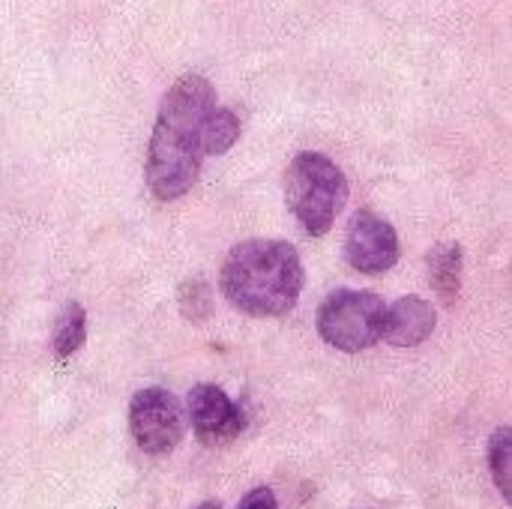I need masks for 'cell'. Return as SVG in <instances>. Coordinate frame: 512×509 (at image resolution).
<instances>
[{
	"label": "cell",
	"instance_id": "cell-13",
	"mask_svg": "<svg viewBox=\"0 0 512 509\" xmlns=\"http://www.w3.org/2000/svg\"><path fill=\"white\" fill-rule=\"evenodd\" d=\"M489 468L492 480L501 492V498L510 504L512 501V429L501 426L489 438Z\"/></svg>",
	"mask_w": 512,
	"mask_h": 509
},
{
	"label": "cell",
	"instance_id": "cell-10",
	"mask_svg": "<svg viewBox=\"0 0 512 509\" xmlns=\"http://www.w3.org/2000/svg\"><path fill=\"white\" fill-rule=\"evenodd\" d=\"M87 342V312L81 303H66L57 318H54V330H51V348L57 360H69L72 354H78Z\"/></svg>",
	"mask_w": 512,
	"mask_h": 509
},
{
	"label": "cell",
	"instance_id": "cell-11",
	"mask_svg": "<svg viewBox=\"0 0 512 509\" xmlns=\"http://www.w3.org/2000/svg\"><path fill=\"white\" fill-rule=\"evenodd\" d=\"M240 132H243L240 117L231 108L216 105L204 123V156H225L237 144Z\"/></svg>",
	"mask_w": 512,
	"mask_h": 509
},
{
	"label": "cell",
	"instance_id": "cell-2",
	"mask_svg": "<svg viewBox=\"0 0 512 509\" xmlns=\"http://www.w3.org/2000/svg\"><path fill=\"white\" fill-rule=\"evenodd\" d=\"M219 288L225 300L249 318H285L303 291L300 255L288 240H243L225 255Z\"/></svg>",
	"mask_w": 512,
	"mask_h": 509
},
{
	"label": "cell",
	"instance_id": "cell-4",
	"mask_svg": "<svg viewBox=\"0 0 512 509\" xmlns=\"http://www.w3.org/2000/svg\"><path fill=\"white\" fill-rule=\"evenodd\" d=\"M384 315H387V303L378 294L339 288L330 297H324V303L318 306L315 327L330 348L342 354H360L381 342Z\"/></svg>",
	"mask_w": 512,
	"mask_h": 509
},
{
	"label": "cell",
	"instance_id": "cell-15",
	"mask_svg": "<svg viewBox=\"0 0 512 509\" xmlns=\"http://www.w3.org/2000/svg\"><path fill=\"white\" fill-rule=\"evenodd\" d=\"M195 509H222V504L219 501H204V504H198Z\"/></svg>",
	"mask_w": 512,
	"mask_h": 509
},
{
	"label": "cell",
	"instance_id": "cell-8",
	"mask_svg": "<svg viewBox=\"0 0 512 509\" xmlns=\"http://www.w3.org/2000/svg\"><path fill=\"white\" fill-rule=\"evenodd\" d=\"M438 327V312L423 297H402L387 306L381 342L393 348H417L423 345Z\"/></svg>",
	"mask_w": 512,
	"mask_h": 509
},
{
	"label": "cell",
	"instance_id": "cell-9",
	"mask_svg": "<svg viewBox=\"0 0 512 509\" xmlns=\"http://www.w3.org/2000/svg\"><path fill=\"white\" fill-rule=\"evenodd\" d=\"M462 246L456 240L435 243L426 255V270H429V285L438 294L444 306H456L462 294Z\"/></svg>",
	"mask_w": 512,
	"mask_h": 509
},
{
	"label": "cell",
	"instance_id": "cell-12",
	"mask_svg": "<svg viewBox=\"0 0 512 509\" xmlns=\"http://www.w3.org/2000/svg\"><path fill=\"white\" fill-rule=\"evenodd\" d=\"M177 306H180V315L189 324H207L213 318V291H210V282L201 279V276H192V279L180 282V288H177Z\"/></svg>",
	"mask_w": 512,
	"mask_h": 509
},
{
	"label": "cell",
	"instance_id": "cell-7",
	"mask_svg": "<svg viewBox=\"0 0 512 509\" xmlns=\"http://www.w3.org/2000/svg\"><path fill=\"white\" fill-rule=\"evenodd\" d=\"M186 417L192 423L195 438L204 447L228 444L246 429V414L243 408L216 384H198L192 387L186 399Z\"/></svg>",
	"mask_w": 512,
	"mask_h": 509
},
{
	"label": "cell",
	"instance_id": "cell-5",
	"mask_svg": "<svg viewBox=\"0 0 512 509\" xmlns=\"http://www.w3.org/2000/svg\"><path fill=\"white\" fill-rule=\"evenodd\" d=\"M129 432L147 456H168L186 435V411L165 387L138 390L129 402Z\"/></svg>",
	"mask_w": 512,
	"mask_h": 509
},
{
	"label": "cell",
	"instance_id": "cell-14",
	"mask_svg": "<svg viewBox=\"0 0 512 509\" xmlns=\"http://www.w3.org/2000/svg\"><path fill=\"white\" fill-rule=\"evenodd\" d=\"M237 509H279V504H276L273 489L258 486V489H252L249 495H243V501H240V507Z\"/></svg>",
	"mask_w": 512,
	"mask_h": 509
},
{
	"label": "cell",
	"instance_id": "cell-3",
	"mask_svg": "<svg viewBox=\"0 0 512 509\" xmlns=\"http://www.w3.org/2000/svg\"><path fill=\"white\" fill-rule=\"evenodd\" d=\"M285 204L309 237H324L348 204V177L324 153H297L285 171Z\"/></svg>",
	"mask_w": 512,
	"mask_h": 509
},
{
	"label": "cell",
	"instance_id": "cell-6",
	"mask_svg": "<svg viewBox=\"0 0 512 509\" xmlns=\"http://www.w3.org/2000/svg\"><path fill=\"white\" fill-rule=\"evenodd\" d=\"M345 261L366 276L387 273L399 261V234L375 210L363 207L354 213L345 234Z\"/></svg>",
	"mask_w": 512,
	"mask_h": 509
},
{
	"label": "cell",
	"instance_id": "cell-1",
	"mask_svg": "<svg viewBox=\"0 0 512 509\" xmlns=\"http://www.w3.org/2000/svg\"><path fill=\"white\" fill-rule=\"evenodd\" d=\"M216 90L201 75H180L159 102L147 147V189L156 201H177L198 183L204 162V123Z\"/></svg>",
	"mask_w": 512,
	"mask_h": 509
}]
</instances>
